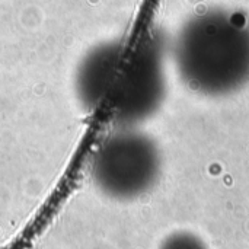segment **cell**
I'll use <instances>...</instances> for the list:
<instances>
[{
	"instance_id": "6da1fadb",
	"label": "cell",
	"mask_w": 249,
	"mask_h": 249,
	"mask_svg": "<svg viewBox=\"0 0 249 249\" xmlns=\"http://www.w3.org/2000/svg\"><path fill=\"white\" fill-rule=\"evenodd\" d=\"M181 79L206 96H228L249 83V18L236 9L209 7L191 15L174 42Z\"/></svg>"
},
{
	"instance_id": "3957f363",
	"label": "cell",
	"mask_w": 249,
	"mask_h": 249,
	"mask_svg": "<svg viewBox=\"0 0 249 249\" xmlns=\"http://www.w3.org/2000/svg\"><path fill=\"white\" fill-rule=\"evenodd\" d=\"M165 95L163 55L156 45H149L117 74L109 93L112 114L124 127H134L160 108Z\"/></svg>"
},
{
	"instance_id": "277c9868",
	"label": "cell",
	"mask_w": 249,
	"mask_h": 249,
	"mask_svg": "<svg viewBox=\"0 0 249 249\" xmlns=\"http://www.w3.org/2000/svg\"><path fill=\"white\" fill-rule=\"evenodd\" d=\"M117 74V63L112 57L88 63L80 69L76 80L79 101L89 108L101 104L111 93Z\"/></svg>"
},
{
	"instance_id": "7a4b0ae2",
	"label": "cell",
	"mask_w": 249,
	"mask_h": 249,
	"mask_svg": "<svg viewBox=\"0 0 249 249\" xmlns=\"http://www.w3.org/2000/svg\"><path fill=\"white\" fill-rule=\"evenodd\" d=\"M162 155L156 142L134 127L111 134L95 155L92 181L105 196L130 200L144 194L158 179Z\"/></svg>"
}]
</instances>
